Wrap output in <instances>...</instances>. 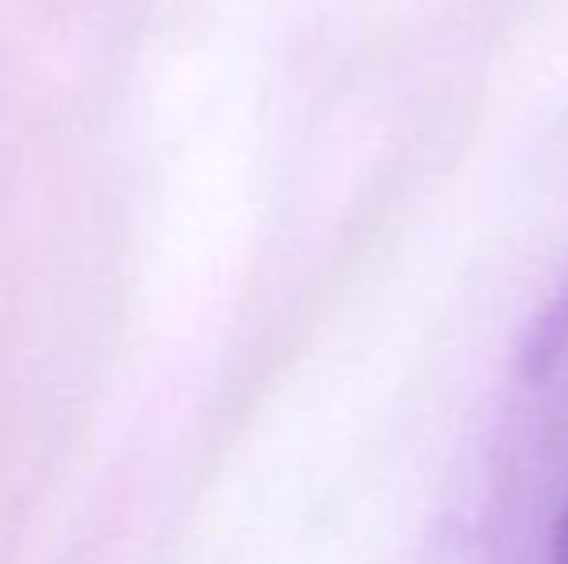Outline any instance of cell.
Listing matches in <instances>:
<instances>
[{
  "label": "cell",
  "instance_id": "6da1fadb",
  "mask_svg": "<svg viewBox=\"0 0 568 564\" xmlns=\"http://www.w3.org/2000/svg\"><path fill=\"white\" fill-rule=\"evenodd\" d=\"M561 352H568V286L549 301L546 314H541L538 325H534V332L526 337L523 363L530 376H541V371H549V363H554Z\"/></svg>",
  "mask_w": 568,
  "mask_h": 564
},
{
  "label": "cell",
  "instance_id": "7a4b0ae2",
  "mask_svg": "<svg viewBox=\"0 0 568 564\" xmlns=\"http://www.w3.org/2000/svg\"><path fill=\"white\" fill-rule=\"evenodd\" d=\"M549 564H568V499L561 503V514H557L554 542H549Z\"/></svg>",
  "mask_w": 568,
  "mask_h": 564
}]
</instances>
